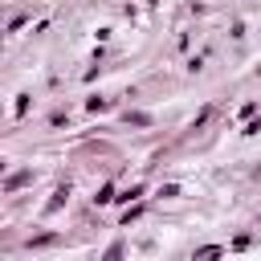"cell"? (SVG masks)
<instances>
[{"label":"cell","instance_id":"obj_5","mask_svg":"<svg viewBox=\"0 0 261 261\" xmlns=\"http://www.w3.org/2000/svg\"><path fill=\"white\" fill-rule=\"evenodd\" d=\"M139 196H143V184H130V188H126L122 196H114V200H122V204H135Z\"/></svg>","mask_w":261,"mask_h":261},{"label":"cell","instance_id":"obj_3","mask_svg":"<svg viewBox=\"0 0 261 261\" xmlns=\"http://www.w3.org/2000/svg\"><path fill=\"white\" fill-rule=\"evenodd\" d=\"M139 216H143V204H139V200H135V204H126V212H122V228H130Z\"/></svg>","mask_w":261,"mask_h":261},{"label":"cell","instance_id":"obj_9","mask_svg":"<svg viewBox=\"0 0 261 261\" xmlns=\"http://www.w3.org/2000/svg\"><path fill=\"white\" fill-rule=\"evenodd\" d=\"M159 196H163V200H175V196H179V188H175V184H163V188H159Z\"/></svg>","mask_w":261,"mask_h":261},{"label":"cell","instance_id":"obj_6","mask_svg":"<svg viewBox=\"0 0 261 261\" xmlns=\"http://www.w3.org/2000/svg\"><path fill=\"white\" fill-rule=\"evenodd\" d=\"M110 200H114V184H102L98 196H94V204H110Z\"/></svg>","mask_w":261,"mask_h":261},{"label":"cell","instance_id":"obj_4","mask_svg":"<svg viewBox=\"0 0 261 261\" xmlns=\"http://www.w3.org/2000/svg\"><path fill=\"white\" fill-rule=\"evenodd\" d=\"M126 122H130V126H151V114H143V110H126Z\"/></svg>","mask_w":261,"mask_h":261},{"label":"cell","instance_id":"obj_1","mask_svg":"<svg viewBox=\"0 0 261 261\" xmlns=\"http://www.w3.org/2000/svg\"><path fill=\"white\" fill-rule=\"evenodd\" d=\"M24 184H33V171H29V167H20V171H12V175L4 179V196H12V192H20Z\"/></svg>","mask_w":261,"mask_h":261},{"label":"cell","instance_id":"obj_2","mask_svg":"<svg viewBox=\"0 0 261 261\" xmlns=\"http://www.w3.org/2000/svg\"><path fill=\"white\" fill-rule=\"evenodd\" d=\"M65 200H69V184H61V188H57V192H53V200H49V204H45V212H57V208H61V204H65Z\"/></svg>","mask_w":261,"mask_h":261},{"label":"cell","instance_id":"obj_8","mask_svg":"<svg viewBox=\"0 0 261 261\" xmlns=\"http://www.w3.org/2000/svg\"><path fill=\"white\" fill-rule=\"evenodd\" d=\"M12 110H16V118L29 114V94H16V106H12Z\"/></svg>","mask_w":261,"mask_h":261},{"label":"cell","instance_id":"obj_7","mask_svg":"<svg viewBox=\"0 0 261 261\" xmlns=\"http://www.w3.org/2000/svg\"><path fill=\"white\" fill-rule=\"evenodd\" d=\"M106 106H110V102H106V98H86V110H90V114H102V110H106Z\"/></svg>","mask_w":261,"mask_h":261},{"label":"cell","instance_id":"obj_10","mask_svg":"<svg viewBox=\"0 0 261 261\" xmlns=\"http://www.w3.org/2000/svg\"><path fill=\"white\" fill-rule=\"evenodd\" d=\"M220 253H224L220 245H208V249H196V257H220Z\"/></svg>","mask_w":261,"mask_h":261}]
</instances>
